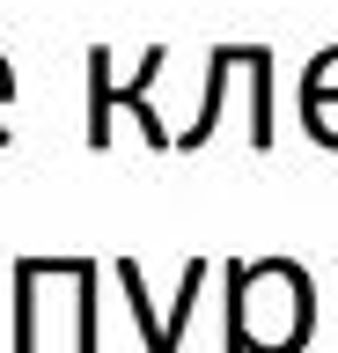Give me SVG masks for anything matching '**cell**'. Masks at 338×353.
<instances>
[{
    "label": "cell",
    "mask_w": 338,
    "mask_h": 353,
    "mask_svg": "<svg viewBox=\"0 0 338 353\" xmlns=\"http://www.w3.org/2000/svg\"><path fill=\"white\" fill-rule=\"evenodd\" d=\"M331 103H338V44L316 52L309 74H302V110H331Z\"/></svg>",
    "instance_id": "cell-5"
},
{
    "label": "cell",
    "mask_w": 338,
    "mask_h": 353,
    "mask_svg": "<svg viewBox=\"0 0 338 353\" xmlns=\"http://www.w3.org/2000/svg\"><path fill=\"white\" fill-rule=\"evenodd\" d=\"M243 74H250V148L265 154L272 148V52H265V44H250Z\"/></svg>",
    "instance_id": "cell-4"
},
{
    "label": "cell",
    "mask_w": 338,
    "mask_h": 353,
    "mask_svg": "<svg viewBox=\"0 0 338 353\" xmlns=\"http://www.w3.org/2000/svg\"><path fill=\"white\" fill-rule=\"evenodd\" d=\"M228 353H302L316 331V287L294 258L228 265Z\"/></svg>",
    "instance_id": "cell-1"
},
{
    "label": "cell",
    "mask_w": 338,
    "mask_h": 353,
    "mask_svg": "<svg viewBox=\"0 0 338 353\" xmlns=\"http://www.w3.org/2000/svg\"><path fill=\"white\" fill-rule=\"evenodd\" d=\"M302 132L324 140V148H338V118H331V110H302Z\"/></svg>",
    "instance_id": "cell-6"
},
{
    "label": "cell",
    "mask_w": 338,
    "mask_h": 353,
    "mask_svg": "<svg viewBox=\"0 0 338 353\" xmlns=\"http://www.w3.org/2000/svg\"><path fill=\"white\" fill-rule=\"evenodd\" d=\"M0 103H15V74H8V59H0Z\"/></svg>",
    "instance_id": "cell-7"
},
{
    "label": "cell",
    "mask_w": 338,
    "mask_h": 353,
    "mask_svg": "<svg viewBox=\"0 0 338 353\" xmlns=\"http://www.w3.org/2000/svg\"><path fill=\"white\" fill-rule=\"evenodd\" d=\"M162 66H169V52H162V44H147V52H140V81H125V88H118V81H111V52H103V44L81 59V74H89V148H111V110H118V103H125V110H140V132H147L155 148H169L162 118L147 110V81H155Z\"/></svg>",
    "instance_id": "cell-3"
},
{
    "label": "cell",
    "mask_w": 338,
    "mask_h": 353,
    "mask_svg": "<svg viewBox=\"0 0 338 353\" xmlns=\"http://www.w3.org/2000/svg\"><path fill=\"white\" fill-rule=\"evenodd\" d=\"M111 272H118V287H125V309H133V324H140V353H184V331H191V316H199V294H206V280H213V265H206V258L184 265L177 302H169V309H155V294H147V272H140L133 258H118Z\"/></svg>",
    "instance_id": "cell-2"
}]
</instances>
